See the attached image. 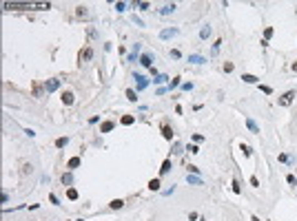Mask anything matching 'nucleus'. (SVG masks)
<instances>
[{
	"label": "nucleus",
	"mask_w": 297,
	"mask_h": 221,
	"mask_svg": "<svg viewBox=\"0 0 297 221\" xmlns=\"http://www.w3.org/2000/svg\"><path fill=\"white\" fill-rule=\"evenodd\" d=\"M91 55H93V49H91V46H87V49H82V51H80L78 62H80V64H84V62H89V60H91Z\"/></svg>",
	"instance_id": "f257e3e1"
},
{
	"label": "nucleus",
	"mask_w": 297,
	"mask_h": 221,
	"mask_svg": "<svg viewBox=\"0 0 297 221\" xmlns=\"http://www.w3.org/2000/svg\"><path fill=\"white\" fill-rule=\"evenodd\" d=\"M36 5L29 2H5V9H33Z\"/></svg>",
	"instance_id": "f03ea898"
},
{
	"label": "nucleus",
	"mask_w": 297,
	"mask_h": 221,
	"mask_svg": "<svg viewBox=\"0 0 297 221\" xmlns=\"http://www.w3.org/2000/svg\"><path fill=\"white\" fill-rule=\"evenodd\" d=\"M133 80H135V86H138V91H144V89L148 86V80H146L144 75H138V73H135V75H133Z\"/></svg>",
	"instance_id": "7ed1b4c3"
},
{
	"label": "nucleus",
	"mask_w": 297,
	"mask_h": 221,
	"mask_svg": "<svg viewBox=\"0 0 297 221\" xmlns=\"http://www.w3.org/2000/svg\"><path fill=\"white\" fill-rule=\"evenodd\" d=\"M293 97H295V91H288V93H284V95L279 97V106H288V104L293 102Z\"/></svg>",
	"instance_id": "20e7f679"
},
{
	"label": "nucleus",
	"mask_w": 297,
	"mask_h": 221,
	"mask_svg": "<svg viewBox=\"0 0 297 221\" xmlns=\"http://www.w3.org/2000/svg\"><path fill=\"white\" fill-rule=\"evenodd\" d=\"M58 86H60V80H53V78L44 82V89H47V93H53V91H56Z\"/></svg>",
	"instance_id": "39448f33"
},
{
	"label": "nucleus",
	"mask_w": 297,
	"mask_h": 221,
	"mask_svg": "<svg viewBox=\"0 0 297 221\" xmlns=\"http://www.w3.org/2000/svg\"><path fill=\"white\" fill-rule=\"evenodd\" d=\"M140 64H142V66H146V69H151V66H153V60H151V55H148V53H144V55L140 58Z\"/></svg>",
	"instance_id": "423d86ee"
},
{
	"label": "nucleus",
	"mask_w": 297,
	"mask_h": 221,
	"mask_svg": "<svg viewBox=\"0 0 297 221\" xmlns=\"http://www.w3.org/2000/svg\"><path fill=\"white\" fill-rule=\"evenodd\" d=\"M62 102H64L67 106L73 104V93H71V91H62Z\"/></svg>",
	"instance_id": "0eeeda50"
},
{
	"label": "nucleus",
	"mask_w": 297,
	"mask_h": 221,
	"mask_svg": "<svg viewBox=\"0 0 297 221\" xmlns=\"http://www.w3.org/2000/svg\"><path fill=\"white\" fill-rule=\"evenodd\" d=\"M246 126H249V131H251V133H255V135L259 133V126L255 124V122H253L251 117H246Z\"/></svg>",
	"instance_id": "6e6552de"
},
{
	"label": "nucleus",
	"mask_w": 297,
	"mask_h": 221,
	"mask_svg": "<svg viewBox=\"0 0 297 221\" xmlns=\"http://www.w3.org/2000/svg\"><path fill=\"white\" fill-rule=\"evenodd\" d=\"M189 62H193V64H204L206 60H204L202 55H197V53H193V55H189Z\"/></svg>",
	"instance_id": "1a4fd4ad"
},
{
	"label": "nucleus",
	"mask_w": 297,
	"mask_h": 221,
	"mask_svg": "<svg viewBox=\"0 0 297 221\" xmlns=\"http://www.w3.org/2000/svg\"><path fill=\"white\" fill-rule=\"evenodd\" d=\"M175 33H178V29H164V31L160 33V38H162V40H169L171 36H175Z\"/></svg>",
	"instance_id": "9d476101"
},
{
	"label": "nucleus",
	"mask_w": 297,
	"mask_h": 221,
	"mask_svg": "<svg viewBox=\"0 0 297 221\" xmlns=\"http://www.w3.org/2000/svg\"><path fill=\"white\" fill-rule=\"evenodd\" d=\"M60 179H62V184H64V188H67V186H71V184H73V175H71V173H64V175H62V177H60Z\"/></svg>",
	"instance_id": "9b49d317"
},
{
	"label": "nucleus",
	"mask_w": 297,
	"mask_h": 221,
	"mask_svg": "<svg viewBox=\"0 0 297 221\" xmlns=\"http://www.w3.org/2000/svg\"><path fill=\"white\" fill-rule=\"evenodd\" d=\"M186 181H189V184H195V186H202V179L195 177V175H191V173L186 175Z\"/></svg>",
	"instance_id": "f8f14e48"
},
{
	"label": "nucleus",
	"mask_w": 297,
	"mask_h": 221,
	"mask_svg": "<svg viewBox=\"0 0 297 221\" xmlns=\"http://www.w3.org/2000/svg\"><path fill=\"white\" fill-rule=\"evenodd\" d=\"M173 11H175V5H164V7L160 9L162 16H169V13H173Z\"/></svg>",
	"instance_id": "ddd939ff"
},
{
	"label": "nucleus",
	"mask_w": 297,
	"mask_h": 221,
	"mask_svg": "<svg viewBox=\"0 0 297 221\" xmlns=\"http://www.w3.org/2000/svg\"><path fill=\"white\" fill-rule=\"evenodd\" d=\"M242 80H244L246 84H257V78H255V75H249V73H244Z\"/></svg>",
	"instance_id": "4468645a"
},
{
	"label": "nucleus",
	"mask_w": 297,
	"mask_h": 221,
	"mask_svg": "<svg viewBox=\"0 0 297 221\" xmlns=\"http://www.w3.org/2000/svg\"><path fill=\"white\" fill-rule=\"evenodd\" d=\"M162 135H164V139H169V142H171V139H173V131H171V128H169V126H166V124H164V126H162Z\"/></svg>",
	"instance_id": "2eb2a0df"
},
{
	"label": "nucleus",
	"mask_w": 297,
	"mask_h": 221,
	"mask_svg": "<svg viewBox=\"0 0 297 221\" xmlns=\"http://www.w3.org/2000/svg\"><path fill=\"white\" fill-rule=\"evenodd\" d=\"M67 144H69V137H58L56 139V148H64Z\"/></svg>",
	"instance_id": "dca6fc26"
},
{
	"label": "nucleus",
	"mask_w": 297,
	"mask_h": 221,
	"mask_svg": "<svg viewBox=\"0 0 297 221\" xmlns=\"http://www.w3.org/2000/svg\"><path fill=\"white\" fill-rule=\"evenodd\" d=\"M169 170H171V159H164V161H162V168H160V173H162V175H166Z\"/></svg>",
	"instance_id": "f3484780"
},
{
	"label": "nucleus",
	"mask_w": 297,
	"mask_h": 221,
	"mask_svg": "<svg viewBox=\"0 0 297 221\" xmlns=\"http://www.w3.org/2000/svg\"><path fill=\"white\" fill-rule=\"evenodd\" d=\"M209 36H211V27H209V24H204L202 31H200V38H202V40H206Z\"/></svg>",
	"instance_id": "a211bd4d"
},
{
	"label": "nucleus",
	"mask_w": 297,
	"mask_h": 221,
	"mask_svg": "<svg viewBox=\"0 0 297 221\" xmlns=\"http://www.w3.org/2000/svg\"><path fill=\"white\" fill-rule=\"evenodd\" d=\"M120 122H122V124H124V126H131L133 122H135V117H133V115H124V117H122Z\"/></svg>",
	"instance_id": "6ab92c4d"
},
{
	"label": "nucleus",
	"mask_w": 297,
	"mask_h": 221,
	"mask_svg": "<svg viewBox=\"0 0 297 221\" xmlns=\"http://www.w3.org/2000/svg\"><path fill=\"white\" fill-rule=\"evenodd\" d=\"M44 91H47L44 86H40V84H33V95H36V97H42V93H44Z\"/></svg>",
	"instance_id": "aec40b11"
},
{
	"label": "nucleus",
	"mask_w": 297,
	"mask_h": 221,
	"mask_svg": "<svg viewBox=\"0 0 297 221\" xmlns=\"http://www.w3.org/2000/svg\"><path fill=\"white\" fill-rule=\"evenodd\" d=\"M113 128H115V122H104V124H102V133H109Z\"/></svg>",
	"instance_id": "412c9836"
},
{
	"label": "nucleus",
	"mask_w": 297,
	"mask_h": 221,
	"mask_svg": "<svg viewBox=\"0 0 297 221\" xmlns=\"http://www.w3.org/2000/svg\"><path fill=\"white\" fill-rule=\"evenodd\" d=\"M109 206H111V208H113V210H120V208H122V206H124V201H122V199H113V201H111V204H109Z\"/></svg>",
	"instance_id": "4be33fe9"
},
{
	"label": "nucleus",
	"mask_w": 297,
	"mask_h": 221,
	"mask_svg": "<svg viewBox=\"0 0 297 221\" xmlns=\"http://www.w3.org/2000/svg\"><path fill=\"white\" fill-rule=\"evenodd\" d=\"M175 86H180V78H173L171 82H169V86H166V91H173Z\"/></svg>",
	"instance_id": "5701e85b"
},
{
	"label": "nucleus",
	"mask_w": 297,
	"mask_h": 221,
	"mask_svg": "<svg viewBox=\"0 0 297 221\" xmlns=\"http://www.w3.org/2000/svg\"><path fill=\"white\" fill-rule=\"evenodd\" d=\"M127 97H129V102H138V93H135L133 89H129V91H127Z\"/></svg>",
	"instance_id": "b1692460"
},
{
	"label": "nucleus",
	"mask_w": 297,
	"mask_h": 221,
	"mask_svg": "<svg viewBox=\"0 0 297 221\" xmlns=\"http://www.w3.org/2000/svg\"><path fill=\"white\" fill-rule=\"evenodd\" d=\"M67 197L69 199H78V190L76 188H67Z\"/></svg>",
	"instance_id": "393cba45"
},
{
	"label": "nucleus",
	"mask_w": 297,
	"mask_h": 221,
	"mask_svg": "<svg viewBox=\"0 0 297 221\" xmlns=\"http://www.w3.org/2000/svg\"><path fill=\"white\" fill-rule=\"evenodd\" d=\"M80 166V157H71L69 159V168H78Z\"/></svg>",
	"instance_id": "a878e982"
},
{
	"label": "nucleus",
	"mask_w": 297,
	"mask_h": 221,
	"mask_svg": "<svg viewBox=\"0 0 297 221\" xmlns=\"http://www.w3.org/2000/svg\"><path fill=\"white\" fill-rule=\"evenodd\" d=\"M148 188L151 190H160V179H151L148 181Z\"/></svg>",
	"instance_id": "bb28decb"
},
{
	"label": "nucleus",
	"mask_w": 297,
	"mask_h": 221,
	"mask_svg": "<svg viewBox=\"0 0 297 221\" xmlns=\"http://www.w3.org/2000/svg\"><path fill=\"white\" fill-rule=\"evenodd\" d=\"M87 13H89V11H87V7H78V11H76V16H78V18H87Z\"/></svg>",
	"instance_id": "cd10ccee"
},
{
	"label": "nucleus",
	"mask_w": 297,
	"mask_h": 221,
	"mask_svg": "<svg viewBox=\"0 0 297 221\" xmlns=\"http://www.w3.org/2000/svg\"><path fill=\"white\" fill-rule=\"evenodd\" d=\"M219 44H222V40H217V42L213 44V49H211V53H213V55H217V53H219Z\"/></svg>",
	"instance_id": "c85d7f7f"
},
{
	"label": "nucleus",
	"mask_w": 297,
	"mask_h": 221,
	"mask_svg": "<svg viewBox=\"0 0 297 221\" xmlns=\"http://www.w3.org/2000/svg\"><path fill=\"white\" fill-rule=\"evenodd\" d=\"M239 148H242V153H244V157H249V155H251V148H249V146H246V144H242V146H239Z\"/></svg>",
	"instance_id": "c756f323"
},
{
	"label": "nucleus",
	"mask_w": 297,
	"mask_h": 221,
	"mask_svg": "<svg viewBox=\"0 0 297 221\" xmlns=\"http://www.w3.org/2000/svg\"><path fill=\"white\" fill-rule=\"evenodd\" d=\"M173 153H175V155H180V153H182V144H178V142L173 144Z\"/></svg>",
	"instance_id": "7c9ffc66"
},
{
	"label": "nucleus",
	"mask_w": 297,
	"mask_h": 221,
	"mask_svg": "<svg viewBox=\"0 0 297 221\" xmlns=\"http://www.w3.org/2000/svg\"><path fill=\"white\" fill-rule=\"evenodd\" d=\"M166 80H169V78H166V75H158V78H155V80H153V82H155V84H164V82H166Z\"/></svg>",
	"instance_id": "2f4dec72"
},
{
	"label": "nucleus",
	"mask_w": 297,
	"mask_h": 221,
	"mask_svg": "<svg viewBox=\"0 0 297 221\" xmlns=\"http://www.w3.org/2000/svg\"><path fill=\"white\" fill-rule=\"evenodd\" d=\"M49 201H51L53 206H60V201H58V197H56V195H49Z\"/></svg>",
	"instance_id": "473e14b6"
},
{
	"label": "nucleus",
	"mask_w": 297,
	"mask_h": 221,
	"mask_svg": "<svg viewBox=\"0 0 297 221\" xmlns=\"http://www.w3.org/2000/svg\"><path fill=\"white\" fill-rule=\"evenodd\" d=\"M286 181H288L290 186H295V184H297V179H295V175H288V177H286Z\"/></svg>",
	"instance_id": "72a5a7b5"
},
{
	"label": "nucleus",
	"mask_w": 297,
	"mask_h": 221,
	"mask_svg": "<svg viewBox=\"0 0 297 221\" xmlns=\"http://www.w3.org/2000/svg\"><path fill=\"white\" fill-rule=\"evenodd\" d=\"M270 36H273V29H270V27H268V29H266V31H264V40H268V38H270Z\"/></svg>",
	"instance_id": "f704fd0d"
},
{
	"label": "nucleus",
	"mask_w": 297,
	"mask_h": 221,
	"mask_svg": "<svg viewBox=\"0 0 297 221\" xmlns=\"http://www.w3.org/2000/svg\"><path fill=\"white\" fill-rule=\"evenodd\" d=\"M115 9H118V11H124V9H127V5H124V2H118V5H115Z\"/></svg>",
	"instance_id": "c9c22d12"
},
{
	"label": "nucleus",
	"mask_w": 297,
	"mask_h": 221,
	"mask_svg": "<svg viewBox=\"0 0 297 221\" xmlns=\"http://www.w3.org/2000/svg\"><path fill=\"white\" fill-rule=\"evenodd\" d=\"M133 22H135V24H138V27H144V22H142V20H140V18H138V16H133Z\"/></svg>",
	"instance_id": "e433bc0d"
},
{
	"label": "nucleus",
	"mask_w": 297,
	"mask_h": 221,
	"mask_svg": "<svg viewBox=\"0 0 297 221\" xmlns=\"http://www.w3.org/2000/svg\"><path fill=\"white\" fill-rule=\"evenodd\" d=\"M186 151H191V153H200V148H197V146H186Z\"/></svg>",
	"instance_id": "4c0bfd02"
},
{
	"label": "nucleus",
	"mask_w": 297,
	"mask_h": 221,
	"mask_svg": "<svg viewBox=\"0 0 297 221\" xmlns=\"http://www.w3.org/2000/svg\"><path fill=\"white\" fill-rule=\"evenodd\" d=\"M224 71H226V73H231V71H233V64H231V62H226V64H224Z\"/></svg>",
	"instance_id": "58836bf2"
},
{
	"label": "nucleus",
	"mask_w": 297,
	"mask_h": 221,
	"mask_svg": "<svg viewBox=\"0 0 297 221\" xmlns=\"http://www.w3.org/2000/svg\"><path fill=\"white\" fill-rule=\"evenodd\" d=\"M182 89H184V91H193V84H191V82H186V84H182Z\"/></svg>",
	"instance_id": "ea45409f"
},
{
	"label": "nucleus",
	"mask_w": 297,
	"mask_h": 221,
	"mask_svg": "<svg viewBox=\"0 0 297 221\" xmlns=\"http://www.w3.org/2000/svg\"><path fill=\"white\" fill-rule=\"evenodd\" d=\"M171 58H175V60L180 58V51H178V49H173V51H171Z\"/></svg>",
	"instance_id": "a19ab883"
},
{
	"label": "nucleus",
	"mask_w": 297,
	"mask_h": 221,
	"mask_svg": "<svg viewBox=\"0 0 297 221\" xmlns=\"http://www.w3.org/2000/svg\"><path fill=\"white\" fill-rule=\"evenodd\" d=\"M293 71H297V62H295V64H293Z\"/></svg>",
	"instance_id": "79ce46f5"
}]
</instances>
